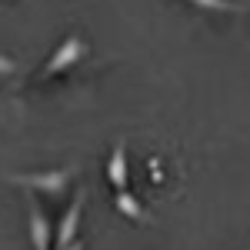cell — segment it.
Instances as JSON below:
<instances>
[{"label": "cell", "instance_id": "cell-9", "mask_svg": "<svg viewBox=\"0 0 250 250\" xmlns=\"http://www.w3.org/2000/svg\"><path fill=\"white\" fill-rule=\"evenodd\" d=\"M63 250H83V244H80V240H74L70 247H63Z\"/></svg>", "mask_w": 250, "mask_h": 250}, {"label": "cell", "instance_id": "cell-8", "mask_svg": "<svg viewBox=\"0 0 250 250\" xmlns=\"http://www.w3.org/2000/svg\"><path fill=\"white\" fill-rule=\"evenodd\" d=\"M7 74H14V60L0 54V77H7Z\"/></svg>", "mask_w": 250, "mask_h": 250}, {"label": "cell", "instance_id": "cell-1", "mask_svg": "<svg viewBox=\"0 0 250 250\" xmlns=\"http://www.w3.org/2000/svg\"><path fill=\"white\" fill-rule=\"evenodd\" d=\"M14 184L27 190H43V193H63L70 184V170H43V173H14Z\"/></svg>", "mask_w": 250, "mask_h": 250}, {"label": "cell", "instance_id": "cell-6", "mask_svg": "<svg viewBox=\"0 0 250 250\" xmlns=\"http://www.w3.org/2000/svg\"><path fill=\"white\" fill-rule=\"evenodd\" d=\"M114 207L124 213V217H130V220H147V210H144V204H140V200H137V197L127 190V187H124V190H117Z\"/></svg>", "mask_w": 250, "mask_h": 250}, {"label": "cell", "instance_id": "cell-7", "mask_svg": "<svg viewBox=\"0 0 250 250\" xmlns=\"http://www.w3.org/2000/svg\"><path fill=\"white\" fill-rule=\"evenodd\" d=\"M190 3L200 10H213V14H244L247 10L244 3H233V0H190Z\"/></svg>", "mask_w": 250, "mask_h": 250}, {"label": "cell", "instance_id": "cell-2", "mask_svg": "<svg viewBox=\"0 0 250 250\" xmlns=\"http://www.w3.org/2000/svg\"><path fill=\"white\" fill-rule=\"evenodd\" d=\"M80 57H83V40H80L77 34H70V37L63 40L57 50H54V57L47 60L43 77H57V74H63V70H70V67H74Z\"/></svg>", "mask_w": 250, "mask_h": 250}, {"label": "cell", "instance_id": "cell-3", "mask_svg": "<svg viewBox=\"0 0 250 250\" xmlns=\"http://www.w3.org/2000/svg\"><path fill=\"white\" fill-rule=\"evenodd\" d=\"M80 207H83V190L74 193V200H70V207H67V213L60 217V227L54 230V247L63 250L70 247L74 240H77V227H80Z\"/></svg>", "mask_w": 250, "mask_h": 250}, {"label": "cell", "instance_id": "cell-5", "mask_svg": "<svg viewBox=\"0 0 250 250\" xmlns=\"http://www.w3.org/2000/svg\"><path fill=\"white\" fill-rule=\"evenodd\" d=\"M107 180L114 190H124L127 187V147L117 144L110 150V160H107Z\"/></svg>", "mask_w": 250, "mask_h": 250}, {"label": "cell", "instance_id": "cell-4", "mask_svg": "<svg viewBox=\"0 0 250 250\" xmlns=\"http://www.w3.org/2000/svg\"><path fill=\"white\" fill-rule=\"evenodd\" d=\"M27 207H30V244H34V250H50L54 247V230H50L43 210H40L34 200H30Z\"/></svg>", "mask_w": 250, "mask_h": 250}]
</instances>
